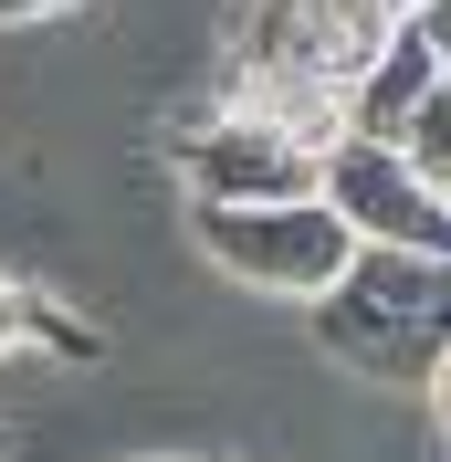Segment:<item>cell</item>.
<instances>
[{"label": "cell", "mask_w": 451, "mask_h": 462, "mask_svg": "<svg viewBox=\"0 0 451 462\" xmlns=\"http://www.w3.org/2000/svg\"><path fill=\"white\" fill-rule=\"evenodd\" d=\"M305 305H326V357H346V368H367L378 389L389 378H410L430 410H441V378H451V305H441V253H346V273L326 294H305Z\"/></svg>", "instance_id": "obj_1"}, {"label": "cell", "mask_w": 451, "mask_h": 462, "mask_svg": "<svg viewBox=\"0 0 451 462\" xmlns=\"http://www.w3.org/2000/svg\"><path fill=\"white\" fill-rule=\"evenodd\" d=\"M189 242L210 273H231L242 294H283V305H305V294H326L346 273V221L326 200H199L189 210Z\"/></svg>", "instance_id": "obj_2"}, {"label": "cell", "mask_w": 451, "mask_h": 462, "mask_svg": "<svg viewBox=\"0 0 451 462\" xmlns=\"http://www.w3.org/2000/svg\"><path fill=\"white\" fill-rule=\"evenodd\" d=\"M346 137L399 147L420 179L451 189V126H441V11H399L389 42L346 74Z\"/></svg>", "instance_id": "obj_3"}, {"label": "cell", "mask_w": 451, "mask_h": 462, "mask_svg": "<svg viewBox=\"0 0 451 462\" xmlns=\"http://www.w3.org/2000/svg\"><path fill=\"white\" fill-rule=\"evenodd\" d=\"M315 200L346 221V242L367 253H451V189L420 179L399 147L378 137H336L315 158Z\"/></svg>", "instance_id": "obj_4"}, {"label": "cell", "mask_w": 451, "mask_h": 462, "mask_svg": "<svg viewBox=\"0 0 451 462\" xmlns=\"http://www.w3.org/2000/svg\"><path fill=\"white\" fill-rule=\"evenodd\" d=\"M189 189L199 200H305L315 189V158H294V147L262 126V116H242V106H221L210 126H189Z\"/></svg>", "instance_id": "obj_5"}, {"label": "cell", "mask_w": 451, "mask_h": 462, "mask_svg": "<svg viewBox=\"0 0 451 462\" xmlns=\"http://www.w3.org/2000/svg\"><path fill=\"white\" fill-rule=\"evenodd\" d=\"M22 305H32V294L0 273V357H11V346H32V337H22ZM32 357H42V346H32Z\"/></svg>", "instance_id": "obj_6"}, {"label": "cell", "mask_w": 451, "mask_h": 462, "mask_svg": "<svg viewBox=\"0 0 451 462\" xmlns=\"http://www.w3.org/2000/svg\"><path fill=\"white\" fill-rule=\"evenodd\" d=\"M63 11H85V0H0V22H63Z\"/></svg>", "instance_id": "obj_7"}, {"label": "cell", "mask_w": 451, "mask_h": 462, "mask_svg": "<svg viewBox=\"0 0 451 462\" xmlns=\"http://www.w3.org/2000/svg\"><path fill=\"white\" fill-rule=\"evenodd\" d=\"M378 11H389V22H399V11H441V0H378Z\"/></svg>", "instance_id": "obj_8"}, {"label": "cell", "mask_w": 451, "mask_h": 462, "mask_svg": "<svg viewBox=\"0 0 451 462\" xmlns=\"http://www.w3.org/2000/svg\"><path fill=\"white\" fill-rule=\"evenodd\" d=\"M137 462H169V452H137Z\"/></svg>", "instance_id": "obj_9"}]
</instances>
